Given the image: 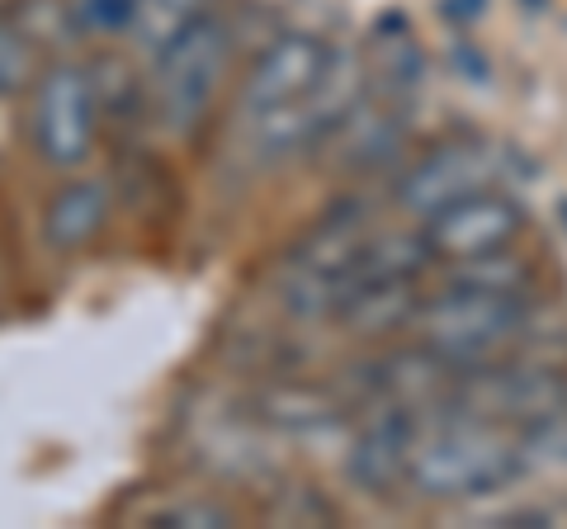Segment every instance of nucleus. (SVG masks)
<instances>
[{
	"instance_id": "obj_1",
	"label": "nucleus",
	"mask_w": 567,
	"mask_h": 529,
	"mask_svg": "<svg viewBox=\"0 0 567 529\" xmlns=\"http://www.w3.org/2000/svg\"><path fill=\"white\" fill-rule=\"evenodd\" d=\"M525 478V449L502 426L450 416L431 439H416L406 483L431 501H464Z\"/></svg>"
},
{
	"instance_id": "obj_2",
	"label": "nucleus",
	"mask_w": 567,
	"mask_h": 529,
	"mask_svg": "<svg viewBox=\"0 0 567 529\" xmlns=\"http://www.w3.org/2000/svg\"><path fill=\"white\" fill-rule=\"evenodd\" d=\"M421 345L450 369L502 360L529 331L525 293H487V289H450L416 312Z\"/></svg>"
},
{
	"instance_id": "obj_3",
	"label": "nucleus",
	"mask_w": 567,
	"mask_h": 529,
	"mask_svg": "<svg viewBox=\"0 0 567 529\" xmlns=\"http://www.w3.org/2000/svg\"><path fill=\"white\" fill-rule=\"evenodd\" d=\"M227 62H233V33L213 14H194L189 24H181L171 43L156 48V118L171 133H194L204 123V114L213 110V95L227 76Z\"/></svg>"
},
{
	"instance_id": "obj_4",
	"label": "nucleus",
	"mask_w": 567,
	"mask_h": 529,
	"mask_svg": "<svg viewBox=\"0 0 567 529\" xmlns=\"http://www.w3.org/2000/svg\"><path fill=\"white\" fill-rule=\"evenodd\" d=\"M450 416L487 421V426H544L567 416V378L548 364H468L450 374Z\"/></svg>"
},
{
	"instance_id": "obj_5",
	"label": "nucleus",
	"mask_w": 567,
	"mask_h": 529,
	"mask_svg": "<svg viewBox=\"0 0 567 529\" xmlns=\"http://www.w3.org/2000/svg\"><path fill=\"white\" fill-rule=\"evenodd\" d=\"M100 128V100L91 72L76 62H52L33 81L29 100V147L52 170H76L91 162Z\"/></svg>"
},
{
	"instance_id": "obj_6",
	"label": "nucleus",
	"mask_w": 567,
	"mask_h": 529,
	"mask_svg": "<svg viewBox=\"0 0 567 529\" xmlns=\"http://www.w3.org/2000/svg\"><path fill=\"white\" fill-rule=\"evenodd\" d=\"M364 95V62L350 58V52H331L327 72L317 76V85L308 95H298L279 110H265L251 123V147L265 162H279V156L322 147L327 133L350 114V104Z\"/></svg>"
},
{
	"instance_id": "obj_7",
	"label": "nucleus",
	"mask_w": 567,
	"mask_h": 529,
	"mask_svg": "<svg viewBox=\"0 0 567 529\" xmlns=\"http://www.w3.org/2000/svg\"><path fill=\"white\" fill-rule=\"evenodd\" d=\"M525 214L511 199L492 189H477L468 199H458L450 208H440L425 222V246L435 251V260H468V256H487V251H502L520 237Z\"/></svg>"
},
{
	"instance_id": "obj_8",
	"label": "nucleus",
	"mask_w": 567,
	"mask_h": 529,
	"mask_svg": "<svg viewBox=\"0 0 567 529\" xmlns=\"http://www.w3.org/2000/svg\"><path fill=\"white\" fill-rule=\"evenodd\" d=\"M406 123H412V110L402 104V95L364 91L350 104V114L327 133L322 147L341 170H379L402 152Z\"/></svg>"
},
{
	"instance_id": "obj_9",
	"label": "nucleus",
	"mask_w": 567,
	"mask_h": 529,
	"mask_svg": "<svg viewBox=\"0 0 567 529\" xmlns=\"http://www.w3.org/2000/svg\"><path fill=\"white\" fill-rule=\"evenodd\" d=\"M331 52L336 48L312 39V33H284V39H275L256 58L251 76L241 85V118H256L265 110H279V104L308 95L317 85V76L327 72Z\"/></svg>"
},
{
	"instance_id": "obj_10",
	"label": "nucleus",
	"mask_w": 567,
	"mask_h": 529,
	"mask_svg": "<svg viewBox=\"0 0 567 529\" xmlns=\"http://www.w3.org/2000/svg\"><path fill=\"white\" fill-rule=\"evenodd\" d=\"M412 449H416V407L383 397L379 407L364 416V431L354 439L346 468H350L354 487L374 491V497H388V491L406 478Z\"/></svg>"
},
{
	"instance_id": "obj_11",
	"label": "nucleus",
	"mask_w": 567,
	"mask_h": 529,
	"mask_svg": "<svg viewBox=\"0 0 567 529\" xmlns=\"http://www.w3.org/2000/svg\"><path fill=\"white\" fill-rule=\"evenodd\" d=\"M492 180V156L487 147H473V143H450L431 152L425 162H416L412 170L402 175L398 185V204L406 214H421L431 218L440 208H450L458 199H468V194L487 189Z\"/></svg>"
},
{
	"instance_id": "obj_12",
	"label": "nucleus",
	"mask_w": 567,
	"mask_h": 529,
	"mask_svg": "<svg viewBox=\"0 0 567 529\" xmlns=\"http://www.w3.org/2000/svg\"><path fill=\"white\" fill-rule=\"evenodd\" d=\"M431 260H435V251L425 246V237H412V232L364 237L350 260V270L341 274V303H346V293L369 289V284H412L416 274L431 270Z\"/></svg>"
},
{
	"instance_id": "obj_13",
	"label": "nucleus",
	"mask_w": 567,
	"mask_h": 529,
	"mask_svg": "<svg viewBox=\"0 0 567 529\" xmlns=\"http://www.w3.org/2000/svg\"><path fill=\"white\" fill-rule=\"evenodd\" d=\"M110 222V185L66 180L43 208V237L52 251H85Z\"/></svg>"
},
{
	"instance_id": "obj_14",
	"label": "nucleus",
	"mask_w": 567,
	"mask_h": 529,
	"mask_svg": "<svg viewBox=\"0 0 567 529\" xmlns=\"http://www.w3.org/2000/svg\"><path fill=\"white\" fill-rule=\"evenodd\" d=\"M364 72L374 76V91H388V95H406L425 76V52L412 39V24L402 14H383L374 24L364 48Z\"/></svg>"
},
{
	"instance_id": "obj_15",
	"label": "nucleus",
	"mask_w": 567,
	"mask_h": 529,
	"mask_svg": "<svg viewBox=\"0 0 567 529\" xmlns=\"http://www.w3.org/2000/svg\"><path fill=\"white\" fill-rule=\"evenodd\" d=\"M256 412H260V421H270L279 431H322V426L341 421L346 402L312 383H279V387H265Z\"/></svg>"
},
{
	"instance_id": "obj_16",
	"label": "nucleus",
	"mask_w": 567,
	"mask_h": 529,
	"mask_svg": "<svg viewBox=\"0 0 567 529\" xmlns=\"http://www.w3.org/2000/svg\"><path fill=\"white\" fill-rule=\"evenodd\" d=\"M416 312H421V298L412 284H369V289L346 293L336 317L360 331V336H388V331L416 322Z\"/></svg>"
},
{
	"instance_id": "obj_17",
	"label": "nucleus",
	"mask_w": 567,
	"mask_h": 529,
	"mask_svg": "<svg viewBox=\"0 0 567 529\" xmlns=\"http://www.w3.org/2000/svg\"><path fill=\"white\" fill-rule=\"evenodd\" d=\"M454 284L458 289H487V293H525L535 284V264L520 260V256H506V246H502V251H487V256L454 260Z\"/></svg>"
},
{
	"instance_id": "obj_18",
	"label": "nucleus",
	"mask_w": 567,
	"mask_h": 529,
	"mask_svg": "<svg viewBox=\"0 0 567 529\" xmlns=\"http://www.w3.org/2000/svg\"><path fill=\"white\" fill-rule=\"evenodd\" d=\"M194 14H199V0H137L133 29L147 48H162L181 33V24L194 20Z\"/></svg>"
},
{
	"instance_id": "obj_19",
	"label": "nucleus",
	"mask_w": 567,
	"mask_h": 529,
	"mask_svg": "<svg viewBox=\"0 0 567 529\" xmlns=\"http://www.w3.org/2000/svg\"><path fill=\"white\" fill-rule=\"evenodd\" d=\"M133 14H137V0H76V6H71L76 33H100V39L128 33Z\"/></svg>"
},
{
	"instance_id": "obj_20",
	"label": "nucleus",
	"mask_w": 567,
	"mask_h": 529,
	"mask_svg": "<svg viewBox=\"0 0 567 529\" xmlns=\"http://www.w3.org/2000/svg\"><path fill=\"white\" fill-rule=\"evenodd\" d=\"M29 66H33V43L24 39L20 24L0 14V95L20 91V81L29 76Z\"/></svg>"
},
{
	"instance_id": "obj_21",
	"label": "nucleus",
	"mask_w": 567,
	"mask_h": 529,
	"mask_svg": "<svg viewBox=\"0 0 567 529\" xmlns=\"http://www.w3.org/2000/svg\"><path fill=\"white\" fill-rule=\"evenodd\" d=\"M171 525H233V510L223 506H175L166 510Z\"/></svg>"
},
{
	"instance_id": "obj_22",
	"label": "nucleus",
	"mask_w": 567,
	"mask_h": 529,
	"mask_svg": "<svg viewBox=\"0 0 567 529\" xmlns=\"http://www.w3.org/2000/svg\"><path fill=\"white\" fill-rule=\"evenodd\" d=\"M529 439L567 458V416H554V421H544V426H529Z\"/></svg>"
},
{
	"instance_id": "obj_23",
	"label": "nucleus",
	"mask_w": 567,
	"mask_h": 529,
	"mask_svg": "<svg viewBox=\"0 0 567 529\" xmlns=\"http://www.w3.org/2000/svg\"><path fill=\"white\" fill-rule=\"evenodd\" d=\"M454 66H458V76H468L477 85L487 81V58L477 48H468V43H454Z\"/></svg>"
},
{
	"instance_id": "obj_24",
	"label": "nucleus",
	"mask_w": 567,
	"mask_h": 529,
	"mask_svg": "<svg viewBox=\"0 0 567 529\" xmlns=\"http://www.w3.org/2000/svg\"><path fill=\"white\" fill-rule=\"evenodd\" d=\"M483 10H487V0H440V14L450 24H473V20H483Z\"/></svg>"
},
{
	"instance_id": "obj_25",
	"label": "nucleus",
	"mask_w": 567,
	"mask_h": 529,
	"mask_svg": "<svg viewBox=\"0 0 567 529\" xmlns=\"http://www.w3.org/2000/svg\"><path fill=\"white\" fill-rule=\"evenodd\" d=\"M520 6H525V10H544V6H548V0H520Z\"/></svg>"
},
{
	"instance_id": "obj_26",
	"label": "nucleus",
	"mask_w": 567,
	"mask_h": 529,
	"mask_svg": "<svg viewBox=\"0 0 567 529\" xmlns=\"http://www.w3.org/2000/svg\"><path fill=\"white\" fill-rule=\"evenodd\" d=\"M558 218H563V222H567V199H563V204H558Z\"/></svg>"
}]
</instances>
